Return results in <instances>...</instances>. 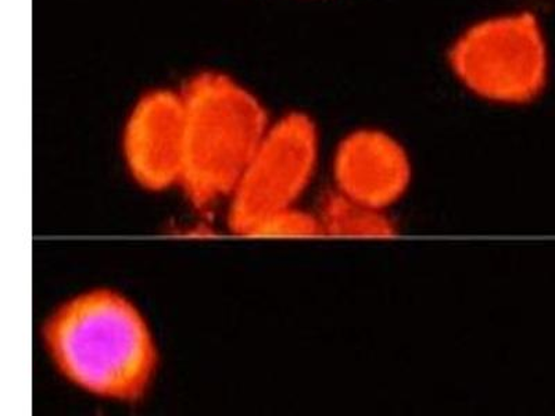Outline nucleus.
I'll use <instances>...</instances> for the list:
<instances>
[{
    "label": "nucleus",
    "mask_w": 555,
    "mask_h": 416,
    "mask_svg": "<svg viewBox=\"0 0 555 416\" xmlns=\"http://www.w3.org/2000/svg\"><path fill=\"white\" fill-rule=\"evenodd\" d=\"M42 340L63 378L99 399L135 404L155 379L152 330L116 290H88L64 301L44 321Z\"/></svg>",
    "instance_id": "nucleus-1"
},
{
    "label": "nucleus",
    "mask_w": 555,
    "mask_h": 416,
    "mask_svg": "<svg viewBox=\"0 0 555 416\" xmlns=\"http://www.w3.org/2000/svg\"><path fill=\"white\" fill-rule=\"evenodd\" d=\"M185 155L180 186L192 207L208 211L230 199L271 120L260 99L220 72H202L181 89Z\"/></svg>",
    "instance_id": "nucleus-2"
},
{
    "label": "nucleus",
    "mask_w": 555,
    "mask_h": 416,
    "mask_svg": "<svg viewBox=\"0 0 555 416\" xmlns=\"http://www.w3.org/2000/svg\"><path fill=\"white\" fill-rule=\"evenodd\" d=\"M446 63L465 91L495 106H528L548 86L546 34L529 10L492 14L468 24L450 42Z\"/></svg>",
    "instance_id": "nucleus-3"
},
{
    "label": "nucleus",
    "mask_w": 555,
    "mask_h": 416,
    "mask_svg": "<svg viewBox=\"0 0 555 416\" xmlns=\"http://www.w3.org/2000/svg\"><path fill=\"white\" fill-rule=\"evenodd\" d=\"M320 130L309 114L289 112L269 131L230 197L228 225L236 235L253 232L305 195L320 158Z\"/></svg>",
    "instance_id": "nucleus-4"
},
{
    "label": "nucleus",
    "mask_w": 555,
    "mask_h": 416,
    "mask_svg": "<svg viewBox=\"0 0 555 416\" xmlns=\"http://www.w3.org/2000/svg\"><path fill=\"white\" fill-rule=\"evenodd\" d=\"M122 153L131 177L145 190L180 185L185 155L181 91L153 89L138 99L124 127Z\"/></svg>",
    "instance_id": "nucleus-5"
},
{
    "label": "nucleus",
    "mask_w": 555,
    "mask_h": 416,
    "mask_svg": "<svg viewBox=\"0 0 555 416\" xmlns=\"http://www.w3.org/2000/svg\"><path fill=\"white\" fill-rule=\"evenodd\" d=\"M335 191L361 205L388 211L408 193L413 162L403 143L378 128H359L341 139L332 160Z\"/></svg>",
    "instance_id": "nucleus-6"
},
{
    "label": "nucleus",
    "mask_w": 555,
    "mask_h": 416,
    "mask_svg": "<svg viewBox=\"0 0 555 416\" xmlns=\"http://www.w3.org/2000/svg\"><path fill=\"white\" fill-rule=\"evenodd\" d=\"M317 217L324 236L390 239L398 234V226L388 216V211L361 205L338 191L330 193L322 200Z\"/></svg>",
    "instance_id": "nucleus-7"
},
{
    "label": "nucleus",
    "mask_w": 555,
    "mask_h": 416,
    "mask_svg": "<svg viewBox=\"0 0 555 416\" xmlns=\"http://www.w3.org/2000/svg\"><path fill=\"white\" fill-rule=\"evenodd\" d=\"M256 237H317L324 236L319 217L289 208L272 216L253 232Z\"/></svg>",
    "instance_id": "nucleus-8"
}]
</instances>
